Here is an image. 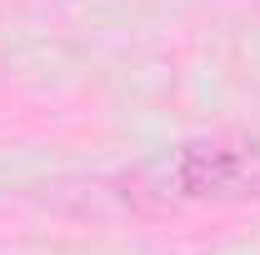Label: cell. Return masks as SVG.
<instances>
[{
	"instance_id": "1",
	"label": "cell",
	"mask_w": 260,
	"mask_h": 255,
	"mask_svg": "<svg viewBox=\"0 0 260 255\" xmlns=\"http://www.w3.org/2000/svg\"><path fill=\"white\" fill-rule=\"evenodd\" d=\"M170 185L185 200H210V205L260 200V140H235V135L185 140L170 155Z\"/></svg>"
}]
</instances>
